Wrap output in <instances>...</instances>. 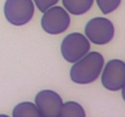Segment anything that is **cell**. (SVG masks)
Returning a JSON list of instances; mask_svg holds the SVG:
<instances>
[{"label": "cell", "instance_id": "6da1fadb", "mask_svg": "<svg viewBox=\"0 0 125 117\" xmlns=\"http://www.w3.org/2000/svg\"><path fill=\"white\" fill-rule=\"evenodd\" d=\"M104 65L102 54L89 51L82 59L75 61L71 68V79L77 84H90L100 77Z\"/></svg>", "mask_w": 125, "mask_h": 117}, {"label": "cell", "instance_id": "7a4b0ae2", "mask_svg": "<svg viewBox=\"0 0 125 117\" xmlns=\"http://www.w3.org/2000/svg\"><path fill=\"white\" fill-rule=\"evenodd\" d=\"M4 13L11 25L23 26L34 16V2L33 0H6Z\"/></svg>", "mask_w": 125, "mask_h": 117}, {"label": "cell", "instance_id": "3957f363", "mask_svg": "<svg viewBox=\"0 0 125 117\" xmlns=\"http://www.w3.org/2000/svg\"><path fill=\"white\" fill-rule=\"evenodd\" d=\"M42 13L44 15L42 17V27L49 34H61L71 25V17L68 11L61 6L53 5Z\"/></svg>", "mask_w": 125, "mask_h": 117}, {"label": "cell", "instance_id": "277c9868", "mask_svg": "<svg viewBox=\"0 0 125 117\" xmlns=\"http://www.w3.org/2000/svg\"><path fill=\"white\" fill-rule=\"evenodd\" d=\"M90 51V41L82 33H71L61 43V54L67 62L74 64Z\"/></svg>", "mask_w": 125, "mask_h": 117}, {"label": "cell", "instance_id": "5b68a950", "mask_svg": "<svg viewBox=\"0 0 125 117\" xmlns=\"http://www.w3.org/2000/svg\"><path fill=\"white\" fill-rule=\"evenodd\" d=\"M85 37L96 45H104L114 37V26L104 17H95L86 23Z\"/></svg>", "mask_w": 125, "mask_h": 117}, {"label": "cell", "instance_id": "8992f818", "mask_svg": "<svg viewBox=\"0 0 125 117\" xmlns=\"http://www.w3.org/2000/svg\"><path fill=\"white\" fill-rule=\"evenodd\" d=\"M102 85L111 91H118L125 83V62L114 59L103 65L101 72Z\"/></svg>", "mask_w": 125, "mask_h": 117}, {"label": "cell", "instance_id": "52a82bcc", "mask_svg": "<svg viewBox=\"0 0 125 117\" xmlns=\"http://www.w3.org/2000/svg\"><path fill=\"white\" fill-rule=\"evenodd\" d=\"M42 117H60L62 107V98L53 90L45 89L37 94L35 103Z\"/></svg>", "mask_w": 125, "mask_h": 117}, {"label": "cell", "instance_id": "ba28073f", "mask_svg": "<svg viewBox=\"0 0 125 117\" xmlns=\"http://www.w3.org/2000/svg\"><path fill=\"white\" fill-rule=\"evenodd\" d=\"M68 13L79 16L86 13L94 5V0H62Z\"/></svg>", "mask_w": 125, "mask_h": 117}, {"label": "cell", "instance_id": "9c48e42d", "mask_svg": "<svg viewBox=\"0 0 125 117\" xmlns=\"http://www.w3.org/2000/svg\"><path fill=\"white\" fill-rule=\"evenodd\" d=\"M13 117H42L39 109L37 107L35 104L29 103V101H23L20 103L15 106L12 111Z\"/></svg>", "mask_w": 125, "mask_h": 117}, {"label": "cell", "instance_id": "30bf717a", "mask_svg": "<svg viewBox=\"0 0 125 117\" xmlns=\"http://www.w3.org/2000/svg\"><path fill=\"white\" fill-rule=\"evenodd\" d=\"M85 115L83 106L75 101L63 103L60 111V117H85Z\"/></svg>", "mask_w": 125, "mask_h": 117}, {"label": "cell", "instance_id": "8fae6325", "mask_svg": "<svg viewBox=\"0 0 125 117\" xmlns=\"http://www.w3.org/2000/svg\"><path fill=\"white\" fill-rule=\"evenodd\" d=\"M100 10L102 11V13L107 15L113 12L114 10H117L122 2V0H96Z\"/></svg>", "mask_w": 125, "mask_h": 117}, {"label": "cell", "instance_id": "7c38bea8", "mask_svg": "<svg viewBox=\"0 0 125 117\" xmlns=\"http://www.w3.org/2000/svg\"><path fill=\"white\" fill-rule=\"evenodd\" d=\"M33 2L37 5L39 11L45 12L47 9H50L51 6L56 5L58 2V0H33Z\"/></svg>", "mask_w": 125, "mask_h": 117}, {"label": "cell", "instance_id": "4fadbf2b", "mask_svg": "<svg viewBox=\"0 0 125 117\" xmlns=\"http://www.w3.org/2000/svg\"><path fill=\"white\" fill-rule=\"evenodd\" d=\"M122 96H123V99H124V101H125V83H124V85L122 87Z\"/></svg>", "mask_w": 125, "mask_h": 117}]
</instances>
